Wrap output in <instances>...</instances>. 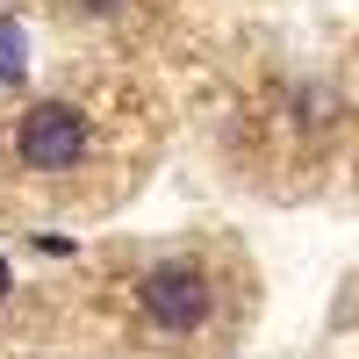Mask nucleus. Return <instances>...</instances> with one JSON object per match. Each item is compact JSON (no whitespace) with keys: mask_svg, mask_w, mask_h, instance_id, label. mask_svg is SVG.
Wrapping results in <instances>:
<instances>
[{"mask_svg":"<svg viewBox=\"0 0 359 359\" xmlns=\"http://www.w3.org/2000/svg\"><path fill=\"white\" fill-rule=\"evenodd\" d=\"M137 309L151 331L165 338H194L208 316H216V280H208L201 259H158L137 273Z\"/></svg>","mask_w":359,"mask_h":359,"instance_id":"f257e3e1","label":"nucleus"},{"mask_svg":"<svg viewBox=\"0 0 359 359\" xmlns=\"http://www.w3.org/2000/svg\"><path fill=\"white\" fill-rule=\"evenodd\" d=\"M94 151V123L72 108V101H29L22 123H15V158L29 172H72Z\"/></svg>","mask_w":359,"mask_h":359,"instance_id":"f03ea898","label":"nucleus"},{"mask_svg":"<svg viewBox=\"0 0 359 359\" xmlns=\"http://www.w3.org/2000/svg\"><path fill=\"white\" fill-rule=\"evenodd\" d=\"M29 79V36L15 15H0V86H22Z\"/></svg>","mask_w":359,"mask_h":359,"instance_id":"7ed1b4c3","label":"nucleus"},{"mask_svg":"<svg viewBox=\"0 0 359 359\" xmlns=\"http://www.w3.org/2000/svg\"><path fill=\"white\" fill-rule=\"evenodd\" d=\"M72 8H79V15H94V22H108V15H123L130 0H72Z\"/></svg>","mask_w":359,"mask_h":359,"instance_id":"20e7f679","label":"nucleus"},{"mask_svg":"<svg viewBox=\"0 0 359 359\" xmlns=\"http://www.w3.org/2000/svg\"><path fill=\"white\" fill-rule=\"evenodd\" d=\"M8 294H15V266L0 259V302H8Z\"/></svg>","mask_w":359,"mask_h":359,"instance_id":"39448f33","label":"nucleus"}]
</instances>
